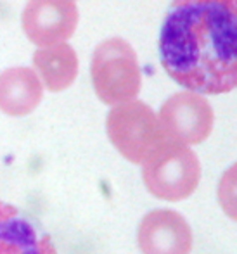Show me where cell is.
Masks as SVG:
<instances>
[{
    "mask_svg": "<svg viewBox=\"0 0 237 254\" xmlns=\"http://www.w3.org/2000/svg\"><path fill=\"white\" fill-rule=\"evenodd\" d=\"M147 190L158 199L177 202L194 194L201 180V163L185 144L166 138L142 163Z\"/></svg>",
    "mask_w": 237,
    "mask_h": 254,
    "instance_id": "cell-2",
    "label": "cell"
},
{
    "mask_svg": "<svg viewBox=\"0 0 237 254\" xmlns=\"http://www.w3.org/2000/svg\"><path fill=\"white\" fill-rule=\"evenodd\" d=\"M159 52L166 73L187 90L237 88V0H173Z\"/></svg>",
    "mask_w": 237,
    "mask_h": 254,
    "instance_id": "cell-1",
    "label": "cell"
},
{
    "mask_svg": "<svg viewBox=\"0 0 237 254\" xmlns=\"http://www.w3.org/2000/svg\"><path fill=\"white\" fill-rule=\"evenodd\" d=\"M142 254H190L192 230L182 214L171 209H156L142 218L139 227Z\"/></svg>",
    "mask_w": 237,
    "mask_h": 254,
    "instance_id": "cell-7",
    "label": "cell"
},
{
    "mask_svg": "<svg viewBox=\"0 0 237 254\" xmlns=\"http://www.w3.org/2000/svg\"><path fill=\"white\" fill-rule=\"evenodd\" d=\"M218 201L224 213L237 221V163L225 171L218 184Z\"/></svg>",
    "mask_w": 237,
    "mask_h": 254,
    "instance_id": "cell-11",
    "label": "cell"
},
{
    "mask_svg": "<svg viewBox=\"0 0 237 254\" xmlns=\"http://www.w3.org/2000/svg\"><path fill=\"white\" fill-rule=\"evenodd\" d=\"M92 83L104 104L116 106L137 99L142 76L137 54L121 38H109L92 57Z\"/></svg>",
    "mask_w": 237,
    "mask_h": 254,
    "instance_id": "cell-3",
    "label": "cell"
},
{
    "mask_svg": "<svg viewBox=\"0 0 237 254\" xmlns=\"http://www.w3.org/2000/svg\"><path fill=\"white\" fill-rule=\"evenodd\" d=\"M78 24L73 0H30L23 10V30L38 47L66 42Z\"/></svg>",
    "mask_w": 237,
    "mask_h": 254,
    "instance_id": "cell-6",
    "label": "cell"
},
{
    "mask_svg": "<svg viewBox=\"0 0 237 254\" xmlns=\"http://www.w3.org/2000/svg\"><path fill=\"white\" fill-rule=\"evenodd\" d=\"M44 95L38 74L30 67H10L0 74V111L24 116L37 109Z\"/></svg>",
    "mask_w": 237,
    "mask_h": 254,
    "instance_id": "cell-9",
    "label": "cell"
},
{
    "mask_svg": "<svg viewBox=\"0 0 237 254\" xmlns=\"http://www.w3.org/2000/svg\"><path fill=\"white\" fill-rule=\"evenodd\" d=\"M106 125L109 140L134 164H142L168 138L154 111L135 99L116 104Z\"/></svg>",
    "mask_w": 237,
    "mask_h": 254,
    "instance_id": "cell-4",
    "label": "cell"
},
{
    "mask_svg": "<svg viewBox=\"0 0 237 254\" xmlns=\"http://www.w3.org/2000/svg\"><path fill=\"white\" fill-rule=\"evenodd\" d=\"M159 123L168 138L196 145L210 137L215 114L210 102L199 92H178L163 104Z\"/></svg>",
    "mask_w": 237,
    "mask_h": 254,
    "instance_id": "cell-5",
    "label": "cell"
},
{
    "mask_svg": "<svg viewBox=\"0 0 237 254\" xmlns=\"http://www.w3.org/2000/svg\"><path fill=\"white\" fill-rule=\"evenodd\" d=\"M33 64L40 81L47 90H66L78 74V57L73 47L64 42L47 45L35 52Z\"/></svg>",
    "mask_w": 237,
    "mask_h": 254,
    "instance_id": "cell-10",
    "label": "cell"
},
{
    "mask_svg": "<svg viewBox=\"0 0 237 254\" xmlns=\"http://www.w3.org/2000/svg\"><path fill=\"white\" fill-rule=\"evenodd\" d=\"M0 254H57L49 237L38 235L16 207L0 202Z\"/></svg>",
    "mask_w": 237,
    "mask_h": 254,
    "instance_id": "cell-8",
    "label": "cell"
}]
</instances>
